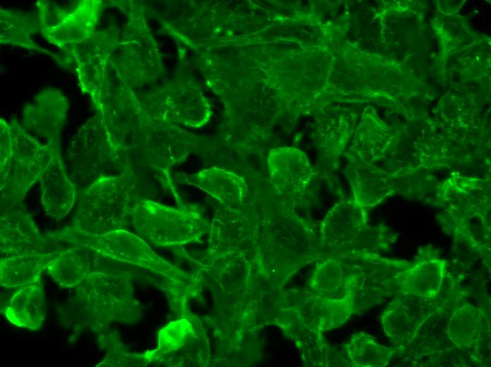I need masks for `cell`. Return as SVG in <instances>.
<instances>
[{
  "instance_id": "obj_1",
  "label": "cell",
  "mask_w": 491,
  "mask_h": 367,
  "mask_svg": "<svg viewBox=\"0 0 491 367\" xmlns=\"http://www.w3.org/2000/svg\"><path fill=\"white\" fill-rule=\"evenodd\" d=\"M55 149L54 145L40 143L16 121L8 124L1 120V208L18 209Z\"/></svg>"
},
{
  "instance_id": "obj_2",
  "label": "cell",
  "mask_w": 491,
  "mask_h": 367,
  "mask_svg": "<svg viewBox=\"0 0 491 367\" xmlns=\"http://www.w3.org/2000/svg\"><path fill=\"white\" fill-rule=\"evenodd\" d=\"M131 183L123 175L100 178L80 193L71 227L90 234L119 229L130 211Z\"/></svg>"
},
{
  "instance_id": "obj_3",
  "label": "cell",
  "mask_w": 491,
  "mask_h": 367,
  "mask_svg": "<svg viewBox=\"0 0 491 367\" xmlns=\"http://www.w3.org/2000/svg\"><path fill=\"white\" fill-rule=\"evenodd\" d=\"M51 239L87 248L97 255L155 268L159 258L138 236L123 230L90 234L68 227L47 234Z\"/></svg>"
},
{
  "instance_id": "obj_4",
  "label": "cell",
  "mask_w": 491,
  "mask_h": 367,
  "mask_svg": "<svg viewBox=\"0 0 491 367\" xmlns=\"http://www.w3.org/2000/svg\"><path fill=\"white\" fill-rule=\"evenodd\" d=\"M110 140L100 113L87 121L75 135L69 150L73 175L88 185L110 175Z\"/></svg>"
},
{
  "instance_id": "obj_5",
  "label": "cell",
  "mask_w": 491,
  "mask_h": 367,
  "mask_svg": "<svg viewBox=\"0 0 491 367\" xmlns=\"http://www.w3.org/2000/svg\"><path fill=\"white\" fill-rule=\"evenodd\" d=\"M114 280L109 273L90 272L78 286L76 304L83 319L96 332H100L116 315L118 296Z\"/></svg>"
},
{
  "instance_id": "obj_6",
  "label": "cell",
  "mask_w": 491,
  "mask_h": 367,
  "mask_svg": "<svg viewBox=\"0 0 491 367\" xmlns=\"http://www.w3.org/2000/svg\"><path fill=\"white\" fill-rule=\"evenodd\" d=\"M0 222L1 258L48 252L47 239L30 213L20 209L5 210Z\"/></svg>"
},
{
  "instance_id": "obj_7",
  "label": "cell",
  "mask_w": 491,
  "mask_h": 367,
  "mask_svg": "<svg viewBox=\"0 0 491 367\" xmlns=\"http://www.w3.org/2000/svg\"><path fill=\"white\" fill-rule=\"evenodd\" d=\"M39 181L44 212L56 220L61 219L73 208L76 192L58 149L53 152Z\"/></svg>"
},
{
  "instance_id": "obj_8",
  "label": "cell",
  "mask_w": 491,
  "mask_h": 367,
  "mask_svg": "<svg viewBox=\"0 0 491 367\" xmlns=\"http://www.w3.org/2000/svg\"><path fill=\"white\" fill-rule=\"evenodd\" d=\"M3 313L12 324L38 330L47 315L44 291L40 283L21 287L8 300Z\"/></svg>"
},
{
  "instance_id": "obj_9",
  "label": "cell",
  "mask_w": 491,
  "mask_h": 367,
  "mask_svg": "<svg viewBox=\"0 0 491 367\" xmlns=\"http://www.w3.org/2000/svg\"><path fill=\"white\" fill-rule=\"evenodd\" d=\"M66 100L61 93L47 92L36 99L34 105H27L24 122L54 145L55 137L66 123Z\"/></svg>"
},
{
  "instance_id": "obj_10",
  "label": "cell",
  "mask_w": 491,
  "mask_h": 367,
  "mask_svg": "<svg viewBox=\"0 0 491 367\" xmlns=\"http://www.w3.org/2000/svg\"><path fill=\"white\" fill-rule=\"evenodd\" d=\"M425 308L406 299L393 301L380 318L384 333L396 344L410 342L426 319Z\"/></svg>"
},
{
  "instance_id": "obj_11",
  "label": "cell",
  "mask_w": 491,
  "mask_h": 367,
  "mask_svg": "<svg viewBox=\"0 0 491 367\" xmlns=\"http://www.w3.org/2000/svg\"><path fill=\"white\" fill-rule=\"evenodd\" d=\"M71 13L60 9L56 25L43 30L52 43L65 44L80 42L88 37L97 20L100 1H85Z\"/></svg>"
},
{
  "instance_id": "obj_12",
  "label": "cell",
  "mask_w": 491,
  "mask_h": 367,
  "mask_svg": "<svg viewBox=\"0 0 491 367\" xmlns=\"http://www.w3.org/2000/svg\"><path fill=\"white\" fill-rule=\"evenodd\" d=\"M444 263L425 261L398 275V291L420 298L435 297L440 291L444 277Z\"/></svg>"
},
{
  "instance_id": "obj_13",
  "label": "cell",
  "mask_w": 491,
  "mask_h": 367,
  "mask_svg": "<svg viewBox=\"0 0 491 367\" xmlns=\"http://www.w3.org/2000/svg\"><path fill=\"white\" fill-rule=\"evenodd\" d=\"M56 251L1 258L0 283L8 288L39 283L43 270Z\"/></svg>"
},
{
  "instance_id": "obj_14",
  "label": "cell",
  "mask_w": 491,
  "mask_h": 367,
  "mask_svg": "<svg viewBox=\"0 0 491 367\" xmlns=\"http://www.w3.org/2000/svg\"><path fill=\"white\" fill-rule=\"evenodd\" d=\"M87 251L80 246L58 250L45 270L59 286L65 288L77 287L90 272Z\"/></svg>"
},
{
  "instance_id": "obj_15",
  "label": "cell",
  "mask_w": 491,
  "mask_h": 367,
  "mask_svg": "<svg viewBox=\"0 0 491 367\" xmlns=\"http://www.w3.org/2000/svg\"><path fill=\"white\" fill-rule=\"evenodd\" d=\"M483 312L470 304L458 307L447 325L450 340L459 348H470L479 339L484 324Z\"/></svg>"
},
{
  "instance_id": "obj_16",
  "label": "cell",
  "mask_w": 491,
  "mask_h": 367,
  "mask_svg": "<svg viewBox=\"0 0 491 367\" xmlns=\"http://www.w3.org/2000/svg\"><path fill=\"white\" fill-rule=\"evenodd\" d=\"M346 349L351 360L358 366H385L394 354L392 349L377 343L372 337L363 332L353 335Z\"/></svg>"
}]
</instances>
